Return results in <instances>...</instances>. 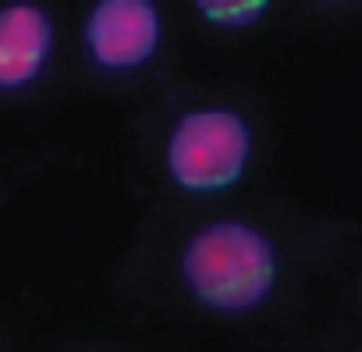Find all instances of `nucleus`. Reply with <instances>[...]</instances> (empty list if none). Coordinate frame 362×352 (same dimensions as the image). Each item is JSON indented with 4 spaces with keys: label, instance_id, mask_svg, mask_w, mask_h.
I'll list each match as a JSON object with an SVG mask.
<instances>
[{
    "label": "nucleus",
    "instance_id": "2",
    "mask_svg": "<svg viewBox=\"0 0 362 352\" xmlns=\"http://www.w3.org/2000/svg\"><path fill=\"white\" fill-rule=\"evenodd\" d=\"M249 128L231 110H192L167 142V167L177 186L214 193L238 182L249 160Z\"/></svg>",
    "mask_w": 362,
    "mask_h": 352
},
{
    "label": "nucleus",
    "instance_id": "3",
    "mask_svg": "<svg viewBox=\"0 0 362 352\" xmlns=\"http://www.w3.org/2000/svg\"><path fill=\"white\" fill-rule=\"evenodd\" d=\"M160 40V15L149 0H100L86 22V43L103 68L142 64Z\"/></svg>",
    "mask_w": 362,
    "mask_h": 352
},
{
    "label": "nucleus",
    "instance_id": "4",
    "mask_svg": "<svg viewBox=\"0 0 362 352\" xmlns=\"http://www.w3.org/2000/svg\"><path fill=\"white\" fill-rule=\"evenodd\" d=\"M54 43L50 18L33 4L0 11V89H18L40 75Z\"/></svg>",
    "mask_w": 362,
    "mask_h": 352
},
{
    "label": "nucleus",
    "instance_id": "5",
    "mask_svg": "<svg viewBox=\"0 0 362 352\" xmlns=\"http://www.w3.org/2000/svg\"><path fill=\"white\" fill-rule=\"evenodd\" d=\"M199 11L210 22H221V25H249L267 11V4L263 0H256V4L252 0H203Z\"/></svg>",
    "mask_w": 362,
    "mask_h": 352
},
{
    "label": "nucleus",
    "instance_id": "1",
    "mask_svg": "<svg viewBox=\"0 0 362 352\" xmlns=\"http://www.w3.org/2000/svg\"><path fill=\"white\" fill-rule=\"evenodd\" d=\"M181 271L196 299L214 310L238 313L267 299L277 260L270 242L256 228L242 221H217L189 242Z\"/></svg>",
    "mask_w": 362,
    "mask_h": 352
}]
</instances>
